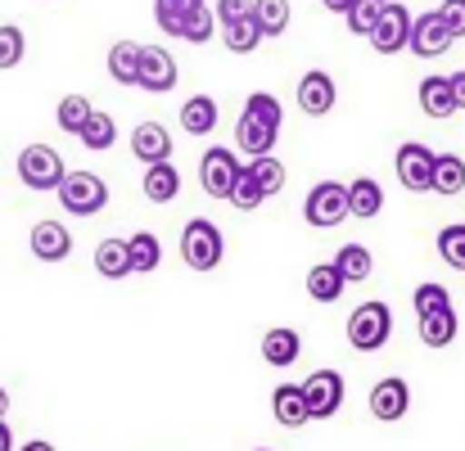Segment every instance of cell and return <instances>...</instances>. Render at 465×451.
I'll use <instances>...</instances> for the list:
<instances>
[{
	"instance_id": "cell-1",
	"label": "cell",
	"mask_w": 465,
	"mask_h": 451,
	"mask_svg": "<svg viewBox=\"0 0 465 451\" xmlns=\"http://www.w3.org/2000/svg\"><path fill=\"white\" fill-rule=\"evenodd\" d=\"M281 123H285L281 100H276L272 91H253V95L244 100L240 123H235V150L249 153V162H253V158H267V153L276 150Z\"/></svg>"
},
{
	"instance_id": "cell-2",
	"label": "cell",
	"mask_w": 465,
	"mask_h": 451,
	"mask_svg": "<svg viewBox=\"0 0 465 451\" xmlns=\"http://www.w3.org/2000/svg\"><path fill=\"white\" fill-rule=\"evenodd\" d=\"M222 258H226V240H222L217 221H208V217L185 221V230H181V262L203 276V271H217Z\"/></svg>"
},
{
	"instance_id": "cell-3",
	"label": "cell",
	"mask_w": 465,
	"mask_h": 451,
	"mask_svg": "<svg viewBox=\"0 0 465 451\" xmlns=\"http://www.w3.org/2000/svg\"><path fill=\"white\" fill-rule=\"evenodd\" d=\"M343 329L357 352H380L393 334V311H389V302H361V307H352Z\"/></svg>"
},
{
	"instance_id": "cell-4",
	"label": "cell",
	"mask_w": 465,
	"mask_h": 451,
	"mask_svg": "<svg viewBox=\"0 0 465 451\" xmlns=\"http://www.w3.org/2000/svg\"><path fill=\"white\" fill-rule=\"evenodd\" d=\"M54 194H59V203H64L68 217H95V212H104V203H109V185H104V176H95V172H68Z\"/></svg>"
},
{
	"instance_id": "cell-5",
	"label": "cell",
	"mask_w": 465,
	"mask_h": 451,
	"mask_svg": "<svg viewBox=\"0 0 465 451\" xmlns=\"http://www.w3.org/2000/svg\"><path fill=\"white\" fill-rule=\"evenodd\" d=\"M240 176H244V162H240V153L235 150H226V145L203 150V158H199V185H203V194H213V199H226V203H231V194H235Z\"/></svg>"
},
{
	"instance_id": "cell-6",
	"label": "cell",
	"mask_w": 465,
	"mask_h": 451,
	"mask_svg": "<svg viewBox=\"0 0 465 451\" xmlns=\"http://www.w3.org/2000/svg\"><path fill=\"white\" fill-rule=\"evenodd\" d=\"M64 176H68V167H64L59 150H50V145H27V150H18V181H23L27 190H36V194L59 190Z\"/></svg>"
},
{
	"instance_id": "cell-7",
	"label": "cell",
	"mask_w": 465,
	"mask_h": 451,
	"mask_svg": "<svg viewBox=\"0 0 465 451\" xmlns=\"http://www.w3.org/2000/svg\"><path fill=\"white\" fill-rule=\"evenodd\" d=\"M303 221L316 226V230H330V226L348 221V185H339V181L312 185L308 199H303Z\"/></svg>"
},
{
	"instance_id": "cell-8",
	"label": "cell",
	"mask_w": 465,
	"mask_h": 451,
	"mask_svg": "<svg viewBox=\"0 0 465 451\" xmlns=\"http://www.w3.org/2000/svg\"><path fill=\"white\" fill-rule=\"evenodd\" d=\"M303 397H308V416L312 420H334L343 411V397H348V384L339 370H312L303 379Z\"/></svg>"
},
{
	"instance_id": "cell-9",
	"label": "cell",
	"mask_w": 465,
	"mask_h": 451,
	"mask_svg": "<svg viewBox=\"0 0 465 451\" xmlns=\"http://www.w3.org/2000/svg\"><path fill=\"white\" fill-rule=\"evenodd\" d=\"M411 23H416V18H411L407 5H384L375 32L366 36L371 50H375V54H402V50L411 45Z\"/></svg>"
},
{
	"instance_id": "cell-10",
	"label": "cell",
	"mask_w": 465,
	"mask_h": 451,
	"mask_svg": "<svg viewBox=\"0 0 465 451\" xmlns=\"http://www.w3.org/2000/svg\"><path fill=\"white\" fill-rule=\"evenodd\" d=\"M393 167H398V181L411 190V194H425V190H434V167H439V153L430 150V145H420V141H407L398 158H393Z\"/></svg>"
},
{
	"instance_id": "cell-11",
	"label": "cell",
	"mask_w": 465,
	"mask_h": 451,
	"mask_svg": "<svg viewBox=\"0 0 465 451\" xmlns=\"http://www.w3.org/2000/svg\"><path fill=\"white\" fill-rule=\"evenodd\" d=\"M366 407H371V416H375L380 425H398V420L411 411V384H407L402 375H384V379L371 388Z\"/></svg>"
},
{
	"instance_id": "cell-12",
	"label": "cell",
	"mask_w": 465,
	"mask_h": 451,
	"mask_svg": "<svg viewBox=\"0 0 465 451\" xmlns=\"http://www.w3.org/2000/svg\"><path fill=\"white\" fill-rule=\"evenodd\" d=\"M294 100H299V109H303L308 118H325V113L339 104V86H334V77H330V73L312 68V73H303V77H299Z\"/></svg>"
},
{
	"instance_id": "cell-13",
	"label": "cell",
	"mask_w": 465,
	"mask_h": 451,
	"mask_svg": "<svg viewBox=\"0 0 465 451\" xmlns=\"http://www.w3.org/2000/svg\"><path fill=\"white\" fill-rule=\"evenodd\" d=\"M416 59H439V54H448L452 50V32L443 27V18H439V9H430V14H420L416 23H411V45H407Z\"/></svg>"
},
{
	"instance_id": "cell-14",
	"label": "cell",
	"mask_w": 465,
	"mask_h": 451,
	"mask_svg": "<svg viewBox=\"0 0 465 451\" xmlns=\"http://www.w3.org/2000/svg\"><path fill=\"white\" fill-rule=\"evenodd\" d=\"M176 59H172V50H163V45H145L141 50V91H150V95H167L172 86H176Z\"/></svg>"
},
{
	"instance_id": "cell-15",
	"label": "cell",
	"mask_w": 465,
	"mask_h": 451,
	"mask_svg": "<svg viewBox=\"0 0 465 451\" xmlns=\"http://www.w3.org/2000/svg\"><path fill=\"white\" fill-rule=\"evenodd\" d=\"M27 244H32V258L36 262H64L68 253H73V230L64 226V221H36L32 226V235H27Z\"/></svg>"
},
{
	"instance_id": "cell-16",
	"label": "cell",
	"mask_w": 465,
	"mask_h": 451,
	"mask_svg": "<svg viewBox=\"0 0 465 451\" xmlns=\"http://www.w3.org/2000/svg\"><path fill=\"white\" fill-rule=\"evenodd\" d=\"M132 153L145 162V167H158V162H172V132L163 123H141L132 132Z\"/></svg>"
},
{
	"instance_id": "cell-17",
	"label": "cell",
	"mask_w": 465,
	"mask_h": 451,
	"mask_svg": "<svg viewBox=\"0 0 465 451\" xmlns=\"http://www.w3.org/2000/svg\"><path fill=\"white\" fill-rule=\"evenodd\" d=\"M299 357H303V334H299V329L276 325V329L262 334V361H267V366L285 370V366H294Z\"/></svg>"
},
{
	"instance_id": "cell-18",
	"label": "cell",
	"mask_w": 465,
	"mask_h": 451,
	"mask_svg": "<svg viewBox=\"0 0 465 451\" xmlns=\"http://www.w3.org/2000/svg\"><path fill=\"white\" fill-rule=\"evenodd\" d=\"M181 127H185V136H213L217 132V123H222V109H217V100L213 95H190L185 104H181Z\"/></svg>"
},
{
	"instance_id": "cell-19",
	"label": "cell",
	"mask_w": 465,
	"mask_h": 451,
	"mask_svg": "<svg viewBox=\"0 0 465 451\" xmlns=\"http://www.w3.org/2000/svg\"><path fill=\"white\" fill-rule=\"evenodd\" d=\"M272 411H276V425H281V429H303L312 420L303 384H281V388L272 393Z\"/></svg>"
},
{
	"instance_id": "cell-20",
	"label": "cell",
	"mask_w": 465,
	"mask_h": 451,
	"mask_svg": "<svg viewBox=\"0 0 465 451\" xmlns=\"http://www.w3.org/2000/svg\"><path fill=\"white\" fill-rule=\"evenodd\" d=\"M380 212H384V185H380L375 176H357V181L348 185V217L371 221V217H380Z\"/></svg>"
},
{
	"instance_id": "cell-21",
	"label": "cell",
	"mask_w": 465,
	"mask_h": 451,
	"mask_svg": "<svg viewBox=\"0 0 465 451\" xmlns=\"http://www.w3.org/2000/svg\"><path fill=\"white\" fill-rule=\"evenodd\" d=\"M95 271H100L104 280H127V276H136V271H132L127 240H100V244H95Z\"/></svg>"
},
{
	"instance_id": "cell-22",
	"label": "cell",
	"mask_w": 465,
	"mask_h": 451,
	"mask_svg": "<svg viewBox=\"0 0 465 451\" xmlns=\"http://www.w3.org/2000/svg\"><path fill=\"white\" fill-rule=\"evenodd\" d=\"M141 50L145 45H136V41H114V50H109V77L118 86H136L141 82Z\"/></svg>"
},
{
	"instance_id": "cell-23",
	"label": "cell",
	"mask_w": 465,
	"mask_h": 451,
	"mask_svg": "<svg viewBox=\"0 0 465 451\" xmlns=\"http://www.w3.org/2000/svg\"><path fill=\"white\" fill-rule=\"evenodd\" d=\"M416 95H420V113H430V118H452V113H457L452 77H425Z\"/></svg>"
},
{
	"instance_id": "cell-24",
	"label": "cell",
	"mask_w": 465,
	"mask_h": 451,
	"mask_svg": "<svg viewBox=\"0 0 465 451\" xmlns=\"http://www.w3.org/2000/svg\"><path fill=\"white\" fill-rule=\"evenodd\" d=\"M330 262L339 267V276H343L348 285H366V280H371V271H375V258H371V249H366V244H343Z\"/></svg>"
},
{
	"instance_id": "cell-25",
	"label": "cell",
	"mask_w": 465,
	"mask_h": 451,
	"mask_svg": "<svg viewBox=\"0 0 465 451\" xmlns=\"http://www.w3.org/2000/svg\"><path fill=\"white\" fill-rule=\"evenodd\" d=\"M208 0H154V23L163 36H185V18L194 14V9H203Z\"/></svg>"
},
{
	"instance_id": "cell-26",
	"label": "cell",
	"mask_w": 465,
	"mask_h": 451,
	"mask_svg": "<svg viewBox=\"0 0 465 451\" xmlns=\"http://www.w3.org/2000/svg\"><path fill=\"white\" fill-rule=\"evenodd\" d=\"M141 190H145V199H150V203H172V199L181 194V172H176V162H158V167H145V181H141Z\"/></svg>"
},
{
	"instance_id": "cell-27",
	"label": "cell",
	"mask_w": 465,
	"mask_h": 451,
	"mask_svg": "<svg viewBox=\"0 0 465 451\" xmlns=\"http://www.w3.org/2000/svg\"><path fill=\"white\" fill-rule=\"evenodd\" d=\"M343 289H348V280L339 276L334 262H316V267L308 271V299L312 302H339L343 299Z\"/></svg>"
},
{
	"instance_id": "cell-28",
	"label": "cell",
	"mask_w": 465,
	"mask_h": 451,
	"mask_svg": "<svg viewBox=\"0 0 465 451\" xmlns=\"http://www.w3.org/2000/svg\"><path fill=\"white\" fill-rule=\"evenodd\" d=\"M457 329H461L457 307L434 311V316H420V343H425V348H448V343H457Z\"/></svg>"
},
{
	"instance_id": "cell-29",
	"label": "cell",
	"mask_w": 465,
	"mask_h": 451,
	"mask_svg": "<svg viewBox=\"0 0 465 451\" xmlns=\"http://www.w3.org/2000/svg\"><path fill=\"white\" fill-rule=\"evenodd\" d=\"M82 150H91V153H104V150H114V141H118V123H114V113H91L86 118V127H82Z\"/></svg>"
},
{
	"instance_id": "cell-30",
	"label": "cell",
	"mask_w": 465,
	"mask_h": 451,
	"mask_svg": "<svg viewBox=\"0 0 465 451\" xmlns=\"http://www.w3.org/2000/svg\"><path fill=\"white\" fill-rule=\"evenodd\" d=\"M127 253H132V271H141V276L158 271V262H163V244H158V235H150V230H136L127 240Z\"/></svg>"
},
{
	"instance_id": "cell-31",
	"label": "cell",
	"mask_w": 465,
	"mask_h": 451,
	"mask_svg": "<svg viewBox=\"0 0 465 451\" xmlns=\"http://www.w3.org/2000/svg\"><path fill=\"white\" fill-rule=\"evenodd\" d=\"M95 113V104L86 100V95H64L59 100V109H54V123H59V132H68V136H82V127H86V118Z\"/></svg>"
},
{
	"instance_id": "cell-32",
	"label": "cell",
	"mask_w": 465,
	"mask_h": 451,
	"mask_svg": "<svg viewBox=\"0 0 465 451\" xmlns=\"http://www.w3.org/2000/svg\"><path fill=\"white\" fill-rule=\"evenodd\" d=\"M267 36H262V27L253 23V18H244V23H231V27H222V45L231 50V54H253L258 45H262Z\"/></svg>"
},
{
	"instance_id": "cell-33",
	"label": "cell",
	"mask_w": 465,
	"mask_h": 451,
	"mask_svg": "<svg viewBox=\"0 0 465 451\" xmlns=\"http://www.w3.org/2000/svg\"><path fill=\"white\" fill-rule=\"evenodd\" d=\"M253 23L262 36H285L290 27V0H253Z\"/></svg>"
},
{
	"instance_id": "cell-34",
	"label": "cell",
	"mask_w": 465,
	"mask_h": 451,
	"mask_svg": "<svg viewBox=\"0 0 465 451\" xmlns=\"http://www.w3.org/2000/svg\"><path fill=\"white\" fill-rule=\"evenodd\" d=\"M434 190L439 194H461L465 190V158L461 153H439V167H434Z\"/></svg>"
},
{
	"instance_id": "cell-35",
	"label": "cell",
	"mask_w": 465,
	"mask_h": 451,
	"mask_svg": "<svg viewBox=\"0 0 465 451\" xmlns=\"http://www.w3.org/2000/svg\"><path fill=\"white\" fill-rule=\"evenodd\" d=\"M249 172H253V181L262 185V194H267V199L285 190V162H281L276 153H267V158H253V162H249Z\"/></svg>"
},
{
	"instance_id": "cell-36",
	"label": "cell",
	"mask_w": 465,
	"mask_h": 451,
	"mask_svg": "<svg viewBox=\"0 0 465 451\" xmlns=\"http://www.w3.org/2000/svg\"><path fill=\"white\" fill-rule=\"evenodd\" d=\"M23 54H27V36H23V27H18V23H0V73L18 68Z\"/></svg>"
},
{
	"instance_id": "cell-37",
	"label": "cell",
	"mask_w": 465,
	"mask_h": 451,
	"mask_svg": "<svg viewBox=\"0 0 465 451\" xmlns=\"http://www.w3.org/2000/svg\"><path fill=\"white\" fill-rule=\"evenodd\" d=\"M439 258L452 271H465V221H452V226L439 230Z\"/></svg>"
},
{
	"instance_id": "cell-38",
	"label": "cell",
	"mask_w": 465,
	"mask_h": 451,
	"mask_svg": "<svg viewBox=\"0 0 465 451\" xmlns=\"http://www.w3.org/2000/svg\"><path fill=\"white\" fill-rule=\"evenodd\" d=\"M411 307H416V316H434V311H448V307H452V294H448L439 280H425V285L411 294Z\"/></svg>"
},
{
	"instance_id": "cell-39",
	"label": "cell",
	"mask_w": 465,
	"mask_h": 451,
	"mask_svg": "<svg viewBox=\"0 0 465 451\" xmlns=\"http://www.w3.org/2000/svg\"><path fill=\"white\" fill-rule=\"evenodd\" d=\"M380 0H352V9H348V32L352 36H371L375 32V23H380Z\"/></svg>"
},
{
	"instance_id": "cell-40",
	"label": "cell",
	"mask_w": 465,
	"mask_h": 451,
	"mask_svg": "<svg viewBox=\"0 0 465 451\" xmlns=\"http://www.w3.org/2000/svg\"><path fill=\"white\" fill-rule=\"evenodd\" d=\"M213 32H217V14H213V5H203V9H194V14L185 18V36H181V41L203 45V41H213Z\"/></svg>"
},
{
	"instance_id": "cell-41",
	"label": "cell",
	"mask_w": 465,
	"mask_h": 451,
	"mask_svg": "<svg viewBox=\"0 0 465 451\" xmlns=\"http://www.w3.org/2000/svg\"><path fill=\"white\" fill-rule=\"evenodd\" d=\"M231 203H235L240 212H258V208L267 203V194H262V185L253 181V172H249V167H244V176H240V185H235Z\"/></svg>"
},
{
	"instance_id": "cell-42",
	"label": "cell",
	"mask_w": 465,
	"mask_h": 451,
	"mask_svg": "<svg viewBox=\"0 0 465 451\" xmlns=\"http://www.w3.org/2000/svg\"><path fill=\"white\" fill-rule=\"evenodd\" d=\"M213 14H217V23H222V27H231V23L253 18V0H217V5H213Z\"/></svg>"
},
{
	"instance_id": "cell-43",
	"label": "cell",
	"mask_w": 465,
	"mask_h": 451,
	"mask_svg": "<svg viewBox=\"0 0 465 451\" xmlns=\"http://www.w3.org/2000/svg\"><path fill=\"white\" fill-rule=\"evenodd\" d=\"M439 18H443V27L452 32V41H461L465 36V0H443V5H439Z\"/></svg>"
},
{
	"instance_id": "cell-44",
	"label": "cell",
	"mask_w": 465,
	"mask_h": 451,
	"mask_svg": "<svg viewBox=\"0 0 465 451\" xmlns=\"http://www.w3.org/2000/svg\"><path fill=\"white\" fill-rule=\"evenodd\" d=\"M448 77H452V100H457V113H461V109H465V68H461V73H448Z\"/></svg>"
},
{
	"instance_id": "cell-45",
	"label": "cell",
	"mask_w": 465,
	"mask_h": 451,
	"mask_svg": "<svg viewBox=\"0 0 465 451\" xmlns=\"http://www.w3.org/2000/svg\"><path fill=\"white\" fill-rule=\"evenodd\" d=\"M0 451H14V429H9V420H0Z\"/></svg>"
},
{
	"instance_id": "cell-46",
	"label": "cell",
	"mask_w": 465,
	"mask_h": 451,
	"mask_svg": "<svg viewBox=\"0 0 465 451\" xmlns=\"http://www.w3.org/2000/svg\"><path fill=\"white\" fill-rule=\"evenodd\" d=\"M18 451H59L54 443H45V438H32V443H23Z\"/></svg>"
},
{
	"instance_id": "cell-47",
	"label": "cell",
	"mask_w": 465,
	"mask_h": 451,
	"mask_svg": "<svg viewBox=\"0 0 465 451\" xmlns=\"http://www.w3.org/2000/svg\"><path fill=\"white\" fill-rule=\"evenodd\" d=\"M9 416V393H5V384H0V420Z\"/></svg>"
},
{
	"instance_id": "cell-48",
	"label": "cell",
	"mask_w": 465,
	"mask_h": 451,
	"mask_svg": "<svg viewBox=\"0 0 465 451\" xmlns=\"http://www.w3.org/2000/svg\"><path fill=\"white\" fill-rule=\"evenodd\" d=\"M380 5H398V0H380Z\"/></svg>"
},
{
	"instance_id": "cell-49",
	"label": "cell",
	"mask_w": 465,
	"mask_h": 451,
	"mask_svg": "<svg viewBox=\"0 0 465 451\" xmlns=\"http://www.w3.org/2000/svg\"><path fill=\"white\" fill-rule=\"evenodd\" d=\"M258 451H272V447H258Z\"/></svg>"
}]
</instances>
